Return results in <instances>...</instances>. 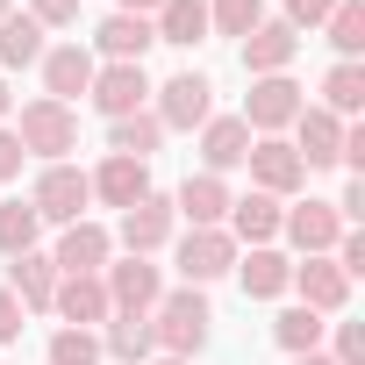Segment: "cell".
<instances>
[{"label": "cell", "instance_id": "cell-1", "mask_svg": "<svg viewBox=\"0 0 365 365\" xmlns=\"http://www.w3.org/2000/svg\"><path fill=\"white\" fill-rule=\"evenodd\" d=\"M208 294L201 287H172V294H158V308H150V336H158V351L165 358H194L201 344H208Z\"/></svg>", "mask_w": 365, "mask_h": 365}, {"label": "cell", "instance_id": "cell-2", "mask_svg": "<svg viewBox=\"0 0 365 365\" xmlns=\"http://www.w3.org/2000/svg\"><path fill=\"white\" fill-rule=\"evenodd\" d=\"M15 136H22V150L29 158H43V165H65L72 150H79V115L65 108V101H29L22 108V122H15Z\"/></svg>", "mask_w": 365, "mask_h": 365}, {"label": "cell", "instance_id": "cell-3", "mask_svg": "<svg viewBox=\"0 0 365 365\" xmlns=\"http://www.w3.org/2000/svg\"><path fill=\"white\" fill-rule=\"evenodd\" d=\"M86 201H93V187H86V172H79L72 158H65V165H43V172H36V187H29L36 222H58V230L86 222Z\"/></svg>", "mask_w": 365, "mask_h": 365}, {"label": "cell", "instance_id": "cell-4", "mask_svg": "<svg viewBox=\"0 0 365 365\" xmlns=\"http://www.w3.org/2000/svg\"><path fill=\"white\" fill-rule=\"evenodd\" d=\"M150 93H158L150 115L165 122V136H172V129H187V136H194V129L215 115V86H208V72H172V79L150 86Z\"/></svg>", "mask_w": 365, "mask_h": 365}, {"label": "cell", "instance_id": "cell-5", "mask_svg": "<svg viewBox=\"0 0 365 365\" xmlns=\"http://www.w3.org/2000/svg\"><path fill=\"white\" fill-rule=\"evenodd\" d=\"M251 187L258 194H272V201H287V194H301L308 187V165H301V150L287 143V136H251Z\"/></svg>", "mask_w": 365, "mask_h": 365}, {"label": "cell", "instance_id": "cell-6", "mask_svg": "<svg viewBox=\"0 0 365 365\" xmlns=\"http://www.w3.org/2000/svg\"><path fill=\"white\" fill-rule=\"evenodd\" d=\"M301 108H308V101H301V86H294L287 72L251 79V93H244V129H251V136H279V129H294Z\"/></svg>", "mask_w": 365, "mask_h": 365}, {"label": "cell", "instance_id": "cell-7", "mask_svg": "<svg viewBox=\"0 0 365 365\" xmlns=\"http://www.w3.org/2000/svg\"><path fill=\"white\" fill-rule=\"evenodd\" d=\"M108 258H115V230H101L93 215H86V222H72V230H58V251H51L58 279H86V272H108Z\"/></svg>", "mask_w": 365, "mask_h": 365}, {"label": "cell", "instance_id": "cell-8", "mask_svg": "<svg viewBox=\"0 0 365 365\" xmlns=\"http://www.w3.org/2000/svg\"><path fill=\"white\" fill-rule=\"evenodd\" d=\"M172 230H179L172 201H165V194H143L136 208H122V230H115V244H122L129 258H150V251H165V244H172Z\"/></svg>", "mask_w": 365, "mask_h": 365}, {"label": "cell", "instance_id": "cell-9", "mask_svg": "<svg viewBox=\"0 0 365 365\" xmlns=\"http://www.w3.org/2000/svg\"><path fill=\"white\" fill-rule=\"evenodd\" d=\"M172 258H179V279H187V287H208V279H222L237 265V237L230 230H187Z\"/></svg>", "mask_w": 365, "mask_h": 365}, {"label": "cell", "instance_id": "cell-10", "mask_svg": "<svg viewBox=\"0 0 365 365\" xmlns=\"http://www.w3.org/2000/svg\"><path fill=\"white\" fill-rule=\"evenodd\" d=\"M230 179H215V172H187V187L172 194V215H187V230H222L230 222Z\"/></svg>", "mask_w": 365, "mask_h": 365}, {"label": "cell", "instance_id": "cell-11", "mask_svg": "<svg viewBox=\"0 0 365 365\" xmlns=\"http://www.w3.org/2000/svg\"><path fill=\"white\" fill-rule=\"evenodd\" d=\"M36 65H43V101H65V108H72V101L93 86V72H101V58H93L86 43H58V51H43Z\"/></svg>", "mask_w": 365, "mask_h": 365}, {"label": "cell", "instance_id": "cell-12", "mask_svg": "<svg viewBox=\"0 0 365 365\" xmlns=\"http://www.w3.org/2000/svg\"><path fill=\"white\" fill-rule=\"evenodd\" d=\"M86 93H93V108H101L108 122H122V115L150 108V72H143V65H101Z\"/></svg>", "mask_w": 365, "mask_h": 365}, {"label": "cell", "instance_id": "cell-13", "mask_svg": "<svg viewBox=\"0 0 365 365\" xmlns=\"http://www.w3.org/2000/svg\"><path fill=\"white\" fill-rule=\"evenodd\" d=\"M279 237H287L301 258H329V251H336V237H344V222H336V208H329V201H301V208H287V215H279Z\"/></svg>", "mask_w": 365, "mask_h": 365}, {"label": "cell", "instance_id": "cell-14", "mask_svg": "<svg viewBox=\"0 0 365 365\" xmlns=\"http://www.w3.org/2000/svg\"><path fill=\"white\" fill-rule=\"evenodd\" d=\"M101 287H108V301H115V308L150 315V308H158V294H165V272H158L150 258H115V265L101 272Z\"/></svg>", "mask_w": 365, "mask_h": 365}, {"label": "cell", "instance_id": "cell-15", "mask_svg": "<svg viewBox=\"0 0 365 365\" xmlns=\"http://www.w3.org/2000/svg\"><path fill=\"white\" fill-rule=\"evenodd\" d=\"M294 58H301V36H294L279 15H265V22L244 36V72H251V79H272V72H287Z\"/></svg>", "mask_w": 365, "mask_h": 365}, {"label": "cell", "instance_id": "cell-16", "mask_svg": "<svg viewBox=\"0 0 365 365\" xmlns=\"http://www.w3.org/2000/svg\"><path fill=\"white\" fill-rule=\"evenodd\" d=\"M287 287H294L301 308H315V315H344V301H351V279L336 272V258H301Z\"/></svg>", "mask_w": 365, "mask_h": 365}, {"label": "cell", "instance_id": "cell-17", "mask_svg": "<svg viewBox=\"0 0 365 365\" xmlns=\"http://www.w3.org/2000/svg\"><path fill=\"white\" fill-rule=\"evenodd\" d=\"M251 158V129H244V115H208L201 122V172H237Z\"/></svg>", "mask_w": 365, "mask_h": 365}, {"label": "cell", "instance_id": "cell-18", "mask_svg": "<svg viewBox=\"0 0 365 365\" xmlns=\"http://www.w3.org/2000/svg\"><path fill=\"white\" fill-rule=\"evenodd\" d=\"M51 308L65 315V329H101V322L115 315V301H108V287H101V272H86V279H58V294H51Z\"/></svg>", "mask_w": 365, "mask_h": 365}, {"label": "cell", "instance_id": "cell-19", "mask_svg": "<svg viewBox=\"0 0 365 365\" xmlns=\"http://www.w3.org/2000/svg\"><path fill=\"white\" fill-rule=\"evenodd\" d=\"M86 187H93V201H108V208H136L143 194H150V165H136V158H101V172H86Z\"/></svg>", "mask_w": 365, "mask_h": 365}, {"label": "cell", "instance_id": "cell-20", "mask_svg": "<svg viewBox=\"0 0 365 365\" xmlns=\"http://www.w3.org/2000/svg\"><path fill=\"white\" fill-rule=\"evenodd\" d=\"M150 43H158V29H150L143 15H108V22L93 29V58H108V65H143Z\"/></svg>", "mask_w": 365, "mask_h": 365}, {"label": "cell", "instance_id": "cell-21", "mask_svg": "<svg viewBox=\"0 0 365 365\" xmlns=\"http://www.w3.org/2000/svg\"><path fill=\"white\" fill-rule=\"evenodd\" d=\"M294 150H301L308 172H315V165H336V158H344V122H336L329 108H301V115H294Z\"/></svg>", "mask_w": 365, "mask_h": 365}, {"label": "cell", "instance_id": "cell-22", "mask_svg": "<svg viewBox=\"0 0 365 365\" xmlns=\"http://www.w3.org/2000/svg\"><path fill=\"white\" fill-rule=\"evenodd\" d=\"M8 294H15L29 315H51V294H58V265H51V251H22V258H8Z\"/></svg>", "mask_w": 365, "mask_h": 365}, {"label": "cell", "instance_id": "cell-23", "mask_svg": "<svg viewBox=\"0 0 365 365\" xmlns=\"http://www.w3.org/2000/svg\"><path fill=\"white\" fill-rule=\"evenodd\" d=\"M279 215H287V208H279L272 194H258V187H251V194H237V201H230V222H222V230H230L237 244H251V251H258V244H272V237H279Z\"/></svg>", "mask_w": 365, "mask_h": 365}, {"label": "cell", "instance_id": "cell-24", "mask_svg": "<svg viewBox=\"0 0 365 365\" xmlns=\"http://www.w3.org/2000/svg\"><path fill=\"white\" fill-rule=\"evenodd\" d=\"M237 279H244V294L251 301H279L287 294V279H294V258H279L272 244H258V251H237V265H230Z\"/></svg>", "mask_w": 365, "mask_h": 365}, {"label": "cell", "instance_id": "cell-25", "mask_svg": "<svg viewBox=\"0 0 365 365\" xmlns=\"http://www.w3.org/2000/svg\"><path fill=\"white\" fill-rule=\"evenodd\" d=\"M150 351H158V336H150V315H136V308H115V315H108V329H101V358L143 365Z\"/></svg>", "mask_w": 365, "mask_h": 365}, {"label": "cell", "instance_id": "cell-26", "mask_svg": "<svg viewBox=\"0 0 365 365\" xmlns=\"http://www.w3.org/2000/svg\"><path fill=\"white\" fill-rule=\"evenodd\" d=\"M158 143H165V122H158L150 108H136V115L108 122V150H115V158H136V165H150V158H158Z\"/></svg>", "mask_w": 365, "mask_h": 365}, {"label": "cell", "instance_id": "cell-27", "mask_svg": "<svg viewBox=\"0 0 365 365\" xmlns=\"http://www.w3.org/2000/svg\"><path fill=\"white\" fill-rule=\"evenodd\" d=\"M150 29H158V43L194 51V43L208 36V0H165V8L150 15Z\"/></svg>", "mask_w": 365, "mask_h": 365}, {"label": "cell", "instance_id": "cell-28", "mask_svg": "<svg viewBox=\"0 0 365 365\" xmlns=\"http://www.w3.org/2000/svg\"><path fill=\"white\" fill-rule=\"evenodd\" d=\"M322 108H329L336 122H351V115L365 108V65H358V58H336V65H329V79H322Z\"/></svg>", "mask_w": 365, "mask_h": 365}, {"label": "cell", "instance_id": "cell-29", "mask_svg": "<svg viewBox=\"0 0 365 365\" xmlns=\"http://www.w3.org/2000/svg\"><path fill=\"white\" fill-rule=\"evenodd\" d=\"M322 329H329V322H322L315 308H301V301H294V308H279V322H272V336H279V351H287V358L322 351Z\"/></svg>", "mask_w": 365, "mask_h": 365}, {"label": "cell", "instance_id": "cell-30", "mask_svg": "<svg viewBox=\"0 0 365 365\" xmlns=\"http://www.w3.org/2000/svg\"><path fill=\"white\" fill-rule=\"evenodd\" d=\"M51 43H43V29L29 22V15H8V22H0V65H8V72H22V65H36Z\"/></svg>", "mask_w": 365, "mask_h": 365}, {"label": "cell", "instance_id": "cell-31", "mask_svg": "<svg viewBox=\"0 0 365 365\" xmlns=\"http://www.w3.org/2000/svg\"><path fill=\"white\" fill-rule=\"evenodd\" d=\"M36 237H43V222H36V208H29V201H0V258L36 251Z\"/></svg>", "mask_w": 365, "mask_h": 365}, {"label": "cell", "instance_id": "cell-32", "mask_svg": "<svg viewBox=\"0 0 365 365\" xmlns=\"http://www.w3.org/2000/svg\"><path fill=\"white\" fill-rule=\"evenodd\" d=\"M258 22H265V0H208V29L215 36H237L244 43Z\"/></svg>", "mask_w": 365, "mask_h": 365}, {"label": "cell", "instance_id": "cell-33", "mask_svg": "<svg viewBox=\"0 0 365 365\" xmlns=\"http://www.w3.org/2000/svg\"><path fill=\"white\" fill-rule=\"evenodd\" d=\"M329 43H336V58H358L365 51V8H358V0H336V8H329Z\"/></svg>", "mask_w": 365, "mask_h": 365}, {"label": "cell", "instance_id": "cell-34", "mask_svg": "<svg viewBox=\"0 0 365 365\" xmlns=\"http://www.w3.org/2000/svg\"><path fill=\"white\" fill-rule=\"evenodd\" d=\"M51 365H101V336L93 329H58L51 336Z\"/></svg>", "mask_w": 365, "mask_h": 365}, {"label": "cell", "instance_id": "cell-35", "mask_svg": "<svg viewBox=\"0 0 365 365\" xmlns=\"http://www.w3.org/2000/svg\"><path fill=\"white\" fill-rule=\"evenodd\" d=\"M29 22L36 29H72L79 22V0H29Z\"/></svg>", "mask_w": 365, "mask_h": 365}, {"label": "cell", "instance_id": "cell-36", "mask_svg": "<svg viewBox=\"0 0 365 365\" xmlns=\"http://www.w3.org/2000/svg\"><path fill=\"white\" fill-rule=\"evenodd\" d=\"M329 8H336V0H287V15H279V22L301 36V29H322V22H329Z\"/></svg>", "mask_w": 365, "mask_h": 365}, {"label": "cell", "instance_id": "cell-37", "mask_svg": "<svg viewBox=\"0 0 365 365\" xmlns=\"http://www.w3.org/2000/svg\"><path fill=\"white\" fill-rule=\"evenodd\" d=\"M336 365H365V322H336Z\"/></svg>", "mask_w": 365, "mask_h": 365}, {"label": "cell", "instance_id": "cell-38", "mask_svg": "<svg viewBox=\"0 0 365 365\" xmlns=\"http://www.w3.org/2000/svg\"><path fill=\"white\" fill-rule=\"evenodd\" d=\"M22 158H29V150H22V136L0 122V179H22Z\"/></svg>", "mask_w": 365, "mask_h": 365}, {"label": "cell", "instance_id": "cell-39", "mask_svg": "<svg viewBox=\"0 0 365 365\" xmlns=\"http://www.w3.org/2000/svg\"><path fill=\"white\" fill-rule=\"evenodd\" d=\"M22 322H29V308H22L8 287H0V344H15V336H22Z\"/></svg>", "mask_w": 365, "mask_h": 365}, {"label": "cell", "instance_id": "cell-40", "mask_svg": "<svg viewBox=\"0 0 365 365\" xmlns=\"http://www.w3.org/2000/svg\"><path fill=\"white\" fill-rule=\"evenodd\" d=\"M158 8H165V0H122V8H115V15H143V22H150Z\"/></svg>", "mask_w": 365, "mask_h": 365}, {"label": "cell", "instance_id": "cell-41", "mask_svg": "<svg viewBox=\"0 0 365 365\" xmlns=\"http://www.w3.org/2000/svg\"><path fill=\"white\" fill-rule=\"evenodd\" d=\"M294 365H336V358H329V351H301Z\"/></svg>", "mask_w": 365, "mask_h": 365}, {"label": "cell", "instance_id": "cell-42", "mask_svg": "<svg viewBox=\"0 0 365 365\" xmlns=\"http://www.w3.org/2000/svg\"><path fill=\"white\" fill-rule=\"evenodd\" d=\"M8 108H15V93H8V79H0V122H8Z\"/></svg>", "mask_w": 365, "mask_h": 365}, {"label": "cell", "instance_id": "cell-43", "mask_svg": "<svg viewBox=\"0 0 365 365\" xmlns=\"http://www.w3.org/2000/svg\"><path fill=\"white\" fill-rule=\"evenodd\" d=\"M8 15H15V0H0V22H8Z\"/></svg>", "mask_w": 365, "mask_h": 365}, {"label": "cell", "instance_id": "cell-44", "mask_svg": "<svg viewBox=\"0 0 365 365\" xmlns=\"http://www.w3.org/2000/svg\"><path fill=\"white\" fill-rule=\"evenodd\" d=\"M158 365H194V358H158Z\"/></svg>", "mask_w": 365, "mask_h": 365}]
</instances>
